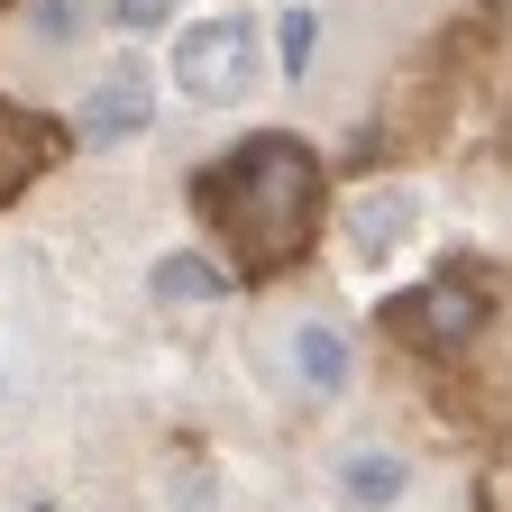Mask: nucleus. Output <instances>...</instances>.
Wrapping results in <instances>:
<instances>
[{"instance_id": "nucleus-14", "label": "nucleus", "mask_w": 512, "mask_h": 512, "mask_svg": "<svg viewBox=\"0 0 512 512\" xmlns=\"http://www.w3.org/2000/svg\"><path fill=\"white\" fill-rule=\"evenodd\" d=\"M0 10H10V0H0Z\"/></svg>"}, {"instance_id": "nucleus-12", "label": "nucleus", "mask_w": 512, "mask_h": 512, "mask_svg": "<svg viewBox=\"0 0 512 512\" xmlns=\"http://www.w3.org/2000/svg\"><path fill=\"white\" fill-rule=\"evenodd\" d=\"M110 19H119V28H156L165 0H110Z\"/></svg>"}, {"instance_id": "nucleus-11", "label": "nucleus", "mask_w": 512, "mask_h": 512, "mask_svg": "<svg viewBox=\"0 0 512 512\" xmlns=\"http://www.w3.org/2000/svg\"><path fill=\"white\" fill-rule=\"evenodd\" d=\"M74 19H83V0H37V37H46V46H74V37H83Z\"/></svg>"}, {"instance_id": "nucleus-2", "label": "nucleus", "mask_w": 512, "mask_h": 512, "mask_svg": "<svg viewBox=\"0 0 512 512\" xmlns=\"http://www.w3.org/2000/svg\"><path fill=\"white\" fill-rule=\"evenodd\" d=\"M256 74H266V46H256V19H192L174 37V83L202 101V110H229L256 92Z\"/></svg>"}, {"instance_id": "nucleus-13", "label": "nucleus", "mask_w": 512, "mask_h": 512, "mask_svg": "<svg viewBox=\"0 0 512 512\" xmlns=\"http://www.w3.org/2000/svg\"><path fill=\"white\" fill-rule=\"evenodd\" d=\"M19 512H55V503H19Z\"/></svg>"}, {"instance_id": "nucleus-3", "label": "nucleus", "mask_w": 512, "mask_h": 512, "mask_svg": "<svg viewBox=\"0 0 512 512\" xmlns=\"http://www.w3.org/2000/svg\"><path fill=\"white\" fill-rule=\"evenodd\" d=\"M485 320H494V302H485V284L467 266H448V275H430V284H412V293L384 302V330H394L403 348H430V357L467 348Z\"/></svg>"}, {"instance_id": "nucleus-5", "label": "nucleus", "mask_w": 512, "mask_h": 512, "mask_svg": "<svg viewBox=\"0 0 512 512\" xmlns=\"http://www.w3.org/2000/svg\"><path fill=\"white\" fill-rule=\"evenodd\" d=\"M156 119V92H147V74H138V64H110V74L83 92V138H138V128Z\"/></svg>"}, {"instance_id": "nucleus-10", "label": "nucleus", "mask_w": 512, "mask_h": 512, "mask_svg": "<svg viewBox=\"0 0 512 512\" xmlns=\"http://www.w3.org/2000/svg\"><path fill=\"white\" fill-rule=\"evenodd\" d=\"M311 55H320V10H284L275 19V64L284 74H311Z\"/></svg>"}, {"instance_id": "nucleus-4", "label": "nucleus", "mask_w": 512, "mask_h": 512, "mask_svg": "<svg viewBox=\"0 0 512 512\" xmlns=\"http://www.w3.org/2000/svg\"><path fill=\"white\" fill-rule=\"evenodd\" d=\"M64 147H74V128H64V119H46V110H28V101L0 92V202H19Z\"/></svg>"}, {"instance_id": "nucleus-8", "label": "nucleus", "mask_w": 512, "mask_h": 512, "mask_svg": "<svg viewBox=\"0 0 512 512\" xmlns=\"http://www.w3.org/2000/svg\"><path fill=\"white\" fill-rule=\"evenodd\" d=\"M293 375L311 384V394H339L348 384V339L330 330V320H302L293 330Z\"/></svg>"}, {"instance_id": "nucleus-1", "label": "nucleus", "mask_w": 512, "mask_h": 512, "mask_svg": "<svg viewBox=\"0 0 512 512\" xmlns=\"http://www.w3.org/2000/svg\"><path fill=\"white\" fill-rule=\"evenodd\" d=\"M320 211H330V174H320V147L293 128L238 138L220 165L192 174V220L238 256L247 284L302 266V247L320 238Z\"/></svg>"}, {"instance_id": "nucleus-6", "label": "nucleus", "mask_w": 512, "mask_h": 512, "mask_svg": "<svg viewBox=\"0 0 512 512\" xmlns=\"http://www.w3.org/2000/svg\"><path fill=\"white\" fill-rule=\"evenodd\" d=\"M394 238H412V192H366V202H348V247L357 256H384Z\"/></svg>"}, {"instance_id": "nucleus-7", "label": "nucleus", "mask_w": 512, "mask_h": 512, "mask_svg": "<svg viewBox=\"0 0 512 512\" xmlns=\"http://www.w3.org/2000/svg\"><path fill=\"white\" fill-rule=\"evenodd\" d=\"M339 485H348V503L384 512V503H403V494H412V467L394 458V448H357V458L339 467Z\"/></svg>"}, {"instance_id": "nucleus-9", "label": "nucleus", "mask_w": 512, "mask_h": 512, "mask_svg": "<svg viewBox=\"0 0 512 512\" xmlns=\"http://www.w3.org/2000/svg\"><path fill=\"white\" fill-rule=\"evenodd\" d=\"M147 293H156V302H220L229 275L211 266V256H165V266L147 275Z\"/></svg>"}]
</instances>
